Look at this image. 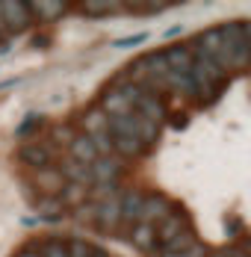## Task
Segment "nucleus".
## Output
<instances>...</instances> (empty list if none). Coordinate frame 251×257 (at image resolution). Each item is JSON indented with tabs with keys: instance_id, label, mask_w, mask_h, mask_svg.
<instances>
[{
	"instance_id": "10",
	"label": "nucleus",
	"mask_w": 251,
	"mask_h": 257,
	"mask_svg": "<svg viewBox=\"0 0 251 257\" xmlns=\"http://www.w3.org/2000/svg\"><path fill=\"white\" fill-rule=\"evenodd\" d=\"M142 201H145V192L142 189H130L124 192L121 198H118V207H121V222L124 225H139V219H142Z\"/></svg>"
},
{
	"instance_id": "19",
	"label": "nucleus",
	"mask_w": 251,
	"mask_h": 257,
	"mask_svg": "<svg viewBox=\"0 0 251 257\" xmlns=\"http://www.w3.org/2000/svg\"><path fill=\"white\" fill-rule=\"evenodd\" d=\"M192 245H195V233H192V228H189V231L177 233L175 239H172L169 245H163L160 251H163V254H169V257H177V254H183L186 248H192Z\"/></svg>"
},
{
	"instance_id": "30",
	"label": "nucleus",
	"mask_w": 251,
	"mask_h": 257,
	"mask_svg": "<svg viewBox=\"0 0 251 257\" xmlns=\"http://www.w3.org/2000/svg\"><path fill=\"white\" fill-rule=\"evenodd\" d=\"M148 39V33H136V36H127V39H118L115 42V48H136V45H142Z\"/></svg>"
},
{
	"instance_id": "9",
	"label": "nucleus",
	"mask_w": 251,
	"mask_h": 257,
	"mask_svg": "<svg viewBox=\"0 0 251 257\" xmlns=\"http://www.w3.org/2000/svg\"><path fill=\"white\" fill-rule=\"evenodd\" d=\"M189 48L195 53V59H216V53L222 48V30L219 27L204 30L198 39H195V45H189Z\"/></svg>"
},
{
	"instance_id": "25",
	"label": "nucleus",
	"mask_w": 251,
	"mask_h": 257,
	"mask_svg": "<svg viewBox=\"0 0 251 257\" xmlns=\"http://www.w3.org/2000/svg\"><path fill=\"white\" fill-rule=\"evenodd\" d=\"M89 142H92V148H95L98 157H112V139H109V133H92Z\"/></svg>"
},
{
	"instance_id": "14",
	"label": "nucleus",
	"mask_w": 251,
	"mask_h": 257,
	"mask_svg": "<svg viewBox=\"0 0 251 257\" xmlns=\"http://www.w3.org/2000/svg\"><path fill=\"white\" fill-rule=\"evenodd\" d=\"M68 151H71V160L80 163V166H86V169L98 160V154H95V148H92V142H89L86 133H77L74 139H71V145H68Z\"/></svg>"
},
{
	"instance_id": "3",
	"label": "nucleus",
	"mask_w": 251,
	"mask_h": 257,
	"mask_svg": "<svg viewBox=\"0 0 251 257\" xmlns=\"http://www.w3.org/2000/svg\"><path fill=\"white\" fill-rule=\"evenodd\" d=\"M0 12H3V24H6V33L12 36H18V33H27L30 27H33V15H30V9H27L24 0H6V3H0Z\"/></svg>"
},
{
	"instance_id": "24",
	"label": "nucleus",
	"mask_w": 251,
	"mask_h": 257,
	"mask_svg": "<svg viewBox=\"0 0 251 257\" xmlns=\"http://www.w3.org/2000/svg\"><path fill=\"white\" fill-rule=\"evenodd\" d=\"M80 198H86V186H77V183H65V189L59 192L62 207H77Z\"/></svg>"
},
{
	"instance_id": "17",
	"label": "nucleus",
	"mask_w": 251,
	"mask_h": 257,
	"mask_svg": "<svg viewBox=\"0 0 251 257\" xmlns=\"http://www.w3.org/2000/svg\"><path fill=\"white\" fill-rule=\"evenodd\" d=\"M103 112L106 115H127L130 112V101H127L124 89H109L103 95Z\"/></svg>"
},
{
	"instance_id": "7",
	"label": "nucleus",
	"mask_w": 251,
	"mask_h": 257,
	"mask_svg": "<svg viewBox=\"0 0 251 257\" xmlns=\"http://www.w3.org/2000/svg\"><path fill=\"white\" fill-rule=\"evenodd\" d=\"M33 180H36V189H39L45 198H59V192H62V189H65V183H68V180L62 178V172H59L56 166L39 169Z\"/></svg>"
},
{
	"instance_id": "18",
	"label": "nucleus",
	"mask_w": 251,
	"mask_h": 257,
	"mask_svg": "<svg viewBox=\"0 0 251 257\" xmlns=\"http://www.w3.org/2000/svg\"><path fill=\"white\" fill-rule=\"evenodd\" d=\"M130 242L139 248V251H154L157 248V242H154V228L151 225H133V231H130Z\"/></svg>"
},
{
	"instance_id": "26",
	"label": "nucleus",
	"mask_w": 251,
	"mask_h": 257,
	"mask_svg": "<svg viewBox=\"0 0 251 257\" xmlns=\"http://www.w3.org/2000/svg\"><path fill=\"white\" fill-rule=\"evenodd\" d=\"M65 251L68 257H92L95 245H89L86 239H65Z\"/></svg>"
},
{
	"instance_id": "28",
	"label": "nucleus",
	"mask_w": 251,
	"mask_h": 257,
	"mask_svg": "<svg viewBox=\"0 0 251 257\" xmlns=\"http://www.w3.org/2000/svg\"><path fill=\"white\" fill-rule=\"evenodd\" d=\"M36 127H42V118H39V115H30V118H24V121L18 124V130H15V133H18V136H30Z\"/></svg>"
},
{
	"instance_id": "31",
	"label": "nucleus",
	"mask_w": 251,
	"mask_h": 257,
	"mask_svg": "<svg viewBox=\"0 0 251 257\" xmlns=\"http://www.w3.org/2000/svg\"><path fill=\"white\" fill-rule=\"evenodd\" d=\"M225 257H248L242 248H233V251H225Z\"/></svg>"
},
{
	"instance_id": "16",
	"label": "nucleus",
	"mask_w": 251,
	"mask_h": 257,
	"mask_svg": "<svg viewBox=\"0 0 251 257\" xmlns=\"http://www.w3.org/2000/svg\"><path fill=\"white\" fill-rule=\"evenodd\" d=\"M112 139V154L115 157H124V160H136V157H142L148 148L139 142V139H133V136H109Z\"/></svg>"
},
{
	"instance_id": "1",
	"label": "nucleus",
	"mask_w": 251,
	"mask_h": 257,
	"mask_svg": "<svg viewBox=\"0 0 251 257\" xmlns=\"http://www.w3.org/2000/svg\"><path fill=\"white\" fill-rule=\"evenodd\" d=\"M222 30V48L216 62L222 71H245L248 68V21H230Z\"/></svg>"
},
{
	"instance_id": "11",
	"label": "nucleus",
	"mask_w": 251,
	"mask_h": 257,
	"mask_svg": "<svg viewBox=\"0 0 251 257\" xmlns=\"http://www.w3.org/2000/svg\"><path fill=\"white\" fill-rule=\"evenodd\" d=\"M27 9H30V15H33V21H56V18H62L65 12H68V3H62V0H36V3H27Z\"/></svg>"
},
{
	"instance_id": "5",
	"label": "nucleus",
	"mask_w": 251,
	"mask_h": 257,
	"mask_svg": "<svg viewBox=\"0 0 251 257\" xmlns=\"http://www.w3.org/2000/svg\"><path fill=\"white\" fill-rule=\"evenodd\" d=\"M121 172H124V166H121V160H115V157H98V160L89 166L92 186H118Z\"/></svg>"
},
{
	"instance_id": "22",
	"label": "nucleus",
	"mask_w": 251,
	"mask_h": 257,
	"mask_svg": "<svg viewBox=\"0 0 251 257\" xmlns=\"http://www.w3.org/2000/svg\"><path fill=\"white\" fill-rule=\"evenodd\" d=\"M36 251H39V257H68V251H65V239H56V236L42 239Z\"/></svg>"
},
{
	"instance_id": "21",
	"label": "nucleus",
	"mask_w": 251,
	"mask_h": 257,
	"mask_svg": "<svg viewBox=\"0 0 251 257\" xmlns=\"http://www.w3.org/2000/svg\"><path fill=\"white\" fill-rule=\"evenodd\" d=\"M65 216V207L59 198H42V204H39V219H45V222H59Z\"/></svg>"
},
{
	"instance_id": "34",
	"label": "nucleus",
	"mask_w": 251,
	"mask_h": 257,
	"mask_svg": "<svg viewBox=\"0 0 251 257\" xmlns=\"http://www.w3.org/2000/svg\"><path fill=\"white\" fill-rule=\"evenodd\" d=\"M0 42H3V39H0Z\"/></svg>"
},
{
	"instance_id": "32",
	"label": "nucleus",
	"mask_w": 251,
	"mask_h": 257,
	"mask_svg": "<svg viewBox=\"0 0 251 257\" xmlns=\"http://www.w3.org/2000/svg\"><path fill=\"white\" fill-rule=\"evenodd\" d=\"M18 257H39V251H33V248H21Z\"/></svg>"
},
{
	"instance_id": "6",
	"label": "nucleus",
	"mask_w": 251,
	"mask_h": 257,
	"mask_svg": "<svg viewBox=\"0 0 251 257\" xmlns=\"http://www.w3.org/2000/svg\"><path fill=\"white\" fill-rule=\"evenodd\" d=\"M183 231H189V216H186L183 210H175L163 225H157V228H154V242H157V248L169 245L177 233H183Z\"/></svg>"
},
{
	"instance_id": "13",
	"label": "nucleus",
	"mask_w": 251,
	"mask_h": 257,
	"mask_svg": "<svg viewBox=\"0 0 251 257\" xmlns=\"http://www.w3.org/2000/svg\"><path fill=\"white\" fill-rule=\"evenodd\" d=\"M18 160L21 163H27L30 169H48L50 166V148L48 145H42V142H27V145H21V151H18Z\"/></svg>"
},
{
	"instance_id": "29",
	"label": "nucleus",
	"mask_w": 251,
	"mask_h": 257,
	"mask_svg": "<svg viewBox=\"0 0 251 257\" xmlns=\"http://www.w3.org/2000/svg\"><path fill=\"white\" fill-rule=\"evenodd\" d=\"M77 133H71L68 124H62V127H53V139L56 142H62V145H71V139H74Z\"/></svg>"
},
{
	"instance_id": "20",
	"label": "nucleus",
	"mask_w": 251,
	"mask_h": 257,
	"mask_svg": "<svg viewBox=\"0 0 251 257\" xmlns=\"http://www.w3.org/2000/svg\"><path fill=\"white\" fill-rule=\"evenodd\" d=\"M106 121H109V115H106L103 109H89V112L83 115L86 136H92V133H106Z\"/></svg>"
},
{
	"instance_id": "23",
	"label": "nucleus",
	"mask_w": 251,
	"mask_h": 257,
	"mask_svg": "<svg viewBox=\"0 0 251 257\" xmlns=\"http://www.w3.org/2000/svg\"><path fill=\"white\" fill-rule=\"evenodd\" d=\"M115 9H118V3H98V0H86V3H80V12L89 15V18L109 15V12H115Z\"/></svg>"
},
{
	"instance_id": "8",
	"label": "nucleus",
	"mask_w": 251,
	"mask_h": 257,
	"mask_svg": "<svg viewBox=\"0 0 251 257\" xmlns=\"http://www.w3.org/2000/svg\"><path fill=\"white\" fill-rule=\"evenodd\" d=\"M163 56H166V65H169L172 74H189V71H192L195 53H192L189 45H172V48L163 51Z\"/></svg>"
},
{
	"instance_id": "2",
	"label": "nucleus",
	"mask_w": 251,
	"mask_h": 257,
	"mask_svg": "<svg viewBox=\"0 0 251 257\" xmlns=\"http://www.w3.org/2000/svg\"><path fill=\"white\" fill-rule=\"evenodd\" d=\"M189 77L195 83V89L201 92V98H204V92H213V89H219L222 83H225V71L219 68V62L216 59H195L192 62V71H189Z\"/></svg>"
},
{
	"instance_id": "12",
	"label": "nucleus",
	"mask_w": 251,
	"mask_h": 257,
	"mask_svg": "<svg viewBox=\"0 0 251 257\" xmlns=\"http://www.w3.org/2000/svg\"><path fill=\"white\" fill-rule=\"evenodd\" d=\"M121 222V207H118V198H106V201H98V213H95V225H98L103 233L115 231Z\"/></svg>"
},
{
	"instance_id": "15",
	"label": "nucleus",
	"mask_w": 251,
	"mask_h": 257,
	"mask_svg": "<svg viewBox=\"0 0 251 257\" xmlns=\"http://www.w3.org/2000/svg\"><path fill=\"white\" fill-rule=\"evenodd\" d=\"M130 121H133V136L148 148V145H154L157 139H160V124H154V121H148V118H142V115H136L133 109H130Z\"/></svg>"
},
{
	"instance_id": "27",
	"label": "nucleus",
	"mask_w": 251,
	"mask_h": 257,
	"mask_svg": "<svg viewBox=\"0 0 251 257\" xmlns=\"http://www.w3.org/2000/svg\"><path fill=\"white\" fill-rule=\"evenodd\" d=\"M95 213H98V201H83V204H77L74 210V216H77V222H89V225H95Z\"/></svg>"
},
{
	"instance_id": "4",
	"label": "nucleus",
	"mask_w": 251,
	"mask_h": 257,
	"mask_svg": "<svg viewBox=\"0 0 251 257\" xmlns=\"http://www.w3.org/2000/svg\"><path fill=\"white\" fill-rule=\"evenodd\" d=\"M172 213H175V204H172L163 192H151V195H145V201H142V219H139V222L157 228V225H163Z\"/></svg>"
},
{
	"instance_id": "33",
	"label": "nucleus",
	"mask_w": 251,
	"mask_h": 257,
	"mask_svg": "<svg viewBox=\"0 0 251 257\" xmlns=\"http://www.w3.org/2000/svg\"><path fill=\"white\" fill-rule=\"evenodd\" d=\"M3 36H9V33H6V24H3V12H0V39H3Z\"/></svg>"
}]
</instances>
